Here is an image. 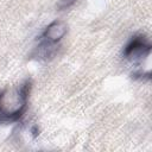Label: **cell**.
<instances>
[{"label":"cell","mask_w":152,"mask_h":152,"mask_svg":"<svg viewBox=\"0 0 152 152\" xmlns=\"http://www.w3.org/2000/svg\"><path fill=\"white\" fill-rule=\"evenodd\" d=\"M66 31H68V25L64 21L55 20L45 27V30L40 36V39L48 40L50 43H58L65 36Z\"/></svg>","instance_id":"3957f363"},{"label":"cell","mask_w":152,"mask_h":152,"mask_svg":"<svg viewBox=\"0 0 152 152\" xmlns=\"http://www.w3.org/2000/svg\"><path fill=\"white\" fill-rule=\"evenodd\" d=\"M151 43L142 34H137L131 38L124 49V57L131 62H140L151 52Z\"/></svg>","instance_id":"6da1fadb"},{"label":"cell","mask_w":152,"mask_h":152,"mask_svg":"<svg viewBox=\"0 0 152 152\" xmlns=\"http://www.w3.org/2000/svg\"><path fill=\"white\" fill-rule=\"evenodd\" d=\"M77 0H59L57 2V8L59 11H64V10H68L70 7H72L75 4H76Z\"/></svg>","instance_id":"277c9868"},{"label":"cell","mask_w":152,"mask_h":152,"mask_svg":"<svg viewBox=\"0 0 152 152\" xmlns=\"http://www.w3.org/2000/svg\"><path fill=\"white\" fill-rule=\"evenodd\" d=\"M58 49L59 48L57 43H50L48 40L42 39V42L30 53V58L34 61H39V62H46V61L52 59L57 55Z\"/></svg>","instance_id":"7a4b0ae2"}]
</instances>
